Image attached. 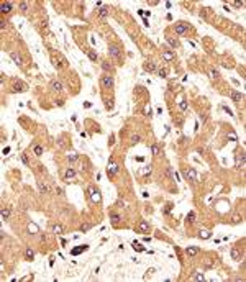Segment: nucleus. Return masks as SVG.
Here are the masks:
<instances>
[{"label":"nucleus","mask_w":246,"mask_h":282,"mask_svg":"<svg viewBox=\"0 0 246 282\" xmlns=\"http://www.w3.org/2000/svg\"><path fill=\"white\" fill-rule=\"evenodd\" d=\"M102 87L103 89H112L113 87V77L112 76H108V74H105V76H102Z\"/></svg>","instance_id":"obj_1"},{"label":"nucleus","mask_w":246,"mask_h":282,"mask_svg":"<svg viewBox=\"0 0 246 282\" xmlns=\"http://www.w3.org/2000/svg\"><path fill=\"white\" fill-rule=\"evenodd\" d=\"M184 176H186L187 179L194 181V182H199V176H197V172H195L194 169H187V171H184Z\"/></svg>","instance_id":"obj_2"},{"label":"nucleus","mask_w":246,"mask_h":282,"mask_svg":"<svg viewBox=\"0 0 246 282\" xmlns=\"http://www.w3.org/2000/svg\"><path fill=\"white\" fill-rule=\"evenodd\" d=\"M136 231H138V233H148V231H149V223H148L146 220H143V222H139V225H138Z\"/></svg>","instance_id":"obj_3"},{"label":"nucleus","mask_w":246,"mask_h":282,"mask_svg":"<svg viewBox=\"0 0 246 282\" xmlns=\"http://www.w3.org/2000/svg\"><path fill=\"white\" fill-rule=\"evenodd\" d=\"M187 31H189L187 25H184V23H177V25H176V33L177 35H186Z\"/></svg>","instance_id":"obj_4"},{"label":"nucleus","mask_w":246,"mask_h":282,"mask_svg":"<svg viewBox=\"0 0 246 282\" xmlns=\"http://www.w3.org/2000/svg\"><path fill=\"white\" fill-rule=\"evenodd\" d=\"M108 53H110V56H113V58H116V59L120 58V48H118V46H110V48H108Z\"/></svg>","instance_id":"obj_5"},{"label":"nucleus","mask_w":246,"mask_h":282,"mask_svg":"<svg viewBox=\"0 0 246 282\" xmlns=\"http://www.w3.org/2000/svg\"><path fill=\"white\" fill-rule=\"evenodd\" d=\"M107 169H108V174H112V176L118 172V166H116L115 162H112V161L108 162V167H107Z\"/></svg>","instance_id":"obj_6"},{"label":"nucleus","mask_w":246,"mask_h":282,"mask_svg":"<svg viewBox=\"0 0 246 282\" xmlns=\"http://www.w3.org/2000/svg\"><path fill=\"white\" fill-rule=\"evenodd\" d=\"M0 10H2V13H8V12L12 10V3L10 2H3L2 7H0Z\"/></svg>","instance_id":"obj_7"},{"label":"nucleus","mask_w":246,"mask_h":282,"mask_svg":"<svg viewBox=\"0 0 246 282\" xmlns=\"http://www.w3.org/2000/svg\"><path fill=\"white\" fill-rule=\"evenodd\" d=\"M87 248H89V246H87V244H84V246H79V248H74V249L71 251V253H72L74 256H77V254H81V253H82V251H85V249H87Z\"/></svg>","instance_id":"obj_8"},{"label":"nucleus","mask_w":246,"mask_h":282,"mask_svg":"<svg viewBox=\"0 0 246 282\" xmlns=\"http://www.w3.org/2000/svg\"><path fill=\"white\" fill-rule=\"evenodd\" d=\"M231 257H233L235 261H239V259H241V254H239L238 248H233V249H231Z\"/></svg>","instance_id":"obj_9"},{"label":"nucleus","mask_w":246,"mask_h":282,"mask_svg":"<svg viewBox=\"0 0 246 282\" xmlns=\"http://www.w3.org/2000/svg\"><path fill=\"white\" fill-rule=\"evenodd\" d=\"M154 69H156V64H154V63H149V61H148V63H144V71L153 72Z\"/></svg>","instance_id":"obj_10"},{"label":"nucleus","mask_w":246,"mask_h":282,"mask_svg":"<svg viewBox=\"0 0 246 282\" xmlns=\"http://www.w3.org/2000/svg\"><path fill=\"white\" fill-rule=\"evenodd\" d=\"M199 251H200L199 248H194V246H190V248H187V249H186V253H187L189 256H195L197 253H199Z\"/></svg>","instance_id":"obj_11"},{"label":"nucleus","mask_w":246,"mask_h":282,"mask_svg":"<svg viewBox=\"0 0 246 282\" xmlns=\"http://www.w3.org/2000/svg\"><path fill=\"white\" fill-rule=\"evenodd\" d=\"M166 40H167V43H169V44H171L172 48H179V43H177V40H174L172 36H167Z\"/></svg>","instance_id":"obj_12"},{"label":"nucleus","mask_w":246,"mask_h":282,"mask_svg":"<svg viewBox=\"0 0 246 282\" xmlns=\"http://www.w3.org/2000/svg\"><path fill=\"white\" fill-rule=\"evenodd\" d=\"M51 87H53V90H56V92H59V90H63V85H61V82H58V81H53V84H51Z\"/></svg>","instance_id":"obj_13"},{"label":"nucleus","mask_w":246,"mask_h":282,"mask_svg":"<svg viewBox=\"0 0 246 282\" xmlns=\"http://www.w3.org/2000/svg\"><path fill=\"white\" fill-rule=\"evenodd\" d=\"M199 238H204V240H208V238H210V231H208V230H204V231H202V230H200V233H199Z\"/></svg>","instance_id":"obj_14"},{"label":"nucleus","mask_w":246,"mask_h":282,"mask_svg":"<svg viewBox=\"0 0 246 282\" xmlns=\"http://www.w3.org/2000/svg\"><path fill=\"white\" fill-rule=\"evenodd\" d=\"M163 58H164L166 61H171V59H174V53H171V51H164V53H163Z\"/></svg>","instance_id":"obj_15"},{"label":"nucleus","mask_w":246,"mask_h":282,"mask_svg":"<svg viewBox=\"0 0 246 282\" xmlns=\"http://www.w3.org/2000/svg\"><path fill=\"white\" fill-rule=\"evenodd\" d=\"M38 187H40V190H41L43 194H48V192H49V187L46 185V184H43V182H38Z\"/></svg>","instance_id":"obj_16"},{"label":"nucleus","mask_w":246,"mask_h":282,"mask_svg":"<svg viewBox=\"0 0 246 282\" xmlns=\"http://www.w3.org/2000/svg\"><path fill=\"white\" fill-rule=\"evenodd\" d=\"M236 167H239V169H243L244 167V154H241V159H236Z\"/></svg>","instance_id":"obj_17"},{"label":"nucleus","mask_w":246,"mask_h":282,"mask_svg":"<svg viewBox=\"0 0 246 282\" xmlns=\"http://www.w3.org/2000/svg\"><path fill=\"white\" fill-rule=\"evenodd\" d=\"M231 99L235 100V102H239L243 99V94H238V92H231Z\"/></svg>","instance_id":"obj_18"},{"label":"nucleus","mask_w":246,"mask_h":282,"mask_svg":"<svg viewBox=\"0 0 246 282\" xmlns=\"http://www.w3.org/2000/svg\"><path fill=\"white\" fill-rule=\"evenodd\" d=\"M10 56H12V59H13V61H15V63H16L18 66H21V58H20V56H18V54H16V53H12V54H10Z\"/></svg>","instance_id":"obj_19"},{"label":"nucleus","mask_w":246,"mask_h":282,"mask_svg":"<svg viewBox=\"0 0 246 282\" xmlns=\"http://www.w3.org/2000/svg\"><path fill=\"white\" fill-rule=\"evenodd\" d=\"M92 200L94 202H100V194H98V190H92Z\"/></svg>","instance_id":"obj_20"},{"label":"nucleus","mask_w":246,"mask_h":282,"mask_svg":"<svg viewBox=\"0 0 246 282\" xmlns=\"http://www.w3.org/2000/svg\"><path fill=\"white\" fill-rule=\"evenodd\" d=\"M74 176H76V171H74V169H67V171H66V179H67V181L72 179Z\"/></svg>","instance_id":"obj_21"},{"label":"nucleus","mask_w":246,"mask_h":282,"mask_svg":"<svg viewBox=\"0 0 246 282\" xmlns=\"http://www.w3.org/2000/svg\"><path fill=\"white\" fill-rule=\"evenodd\" d=\"M63 231H64L63 225H54L53 226V233H58V235H59V233H63Z\"/></svg>","instance_id":"obj_22"},{"label":"nucleus","mask_w":246,"mask_h":282,"mask_svg":"<svg viewBox=\"0 0 246 282\" xmlns=\"http://www.w3.org/2000/svg\"><path fill=\"white\" fill-rule=\"evenodd\" d=\"M25 256H26V259H28V261H31L33 257H35V253H33V249H30V248H28V249H26V253H25Z\"/></svg>","instance_id":"obj_23"},{"label":"nucleus","mask_w":246,"mask_h":282,"mask_svg":"<svg viewBox=\"0 0 246 282\" xmlns=\"http://www.w3.org/2000/svg\"><path fill=\"white\" fill-rule=\"evenodd\" d=\"M98 13H100V16H107V15H108V8L100 7V8H98Z\"/></svg>","instance_id":"obj_24"},{"label":"nucleus","mask_w":246,"mask_h":282,"mask_svg":"<svg viewBox=\"0 0 246 282\" xmlns=\"http://www.w3.org/2000/svg\"><path fill=\"white\" fill-rule=\"evenodd\" d=\"M35 154H36V156H41V154H43V148H41V146H35Z\"/></svg>","instance_id":"obj_25"},{"label":"nucleus","mask_w":246,"mask_h":282,"mask_svg":"<svg viewBox=\"0 0 246 282\" xmlns=\"http://www.w3.org/2000/svg\"><path fill=\"white\" fill-rule=\"evenodd\" d=\"M187 222H195V213L194 212H190L187 215Z\"/></svg>","instance_id":"obj_26"},{"label":"nucleus","mask_w":246,"mask_h":282,"mask_svg":"<svg viewBox=\"0 0 246 282\" xmlns=\"http://www.w3.org/2000/svg\"><path fill=\"white\" fill-rule=\"evenodd\" d=\"M102 67L105 71H112V64H110V63H102Z\"/></svg>","instance_id":"obj_27"},{"label":"nucleus","mask_w":246,"mask_h":282,"mask_svg":"<svg viewBox=\"0 0 246 282\" xmlns=\"http://www.w3.org/2000/svg\"><path fill=\"white\" fill-rule=\"evenodd\" d=\"M241 220H243V218H241V217H239V215H235V217H233V220H231V222H233V223H235V225H238L239 222H241Z\"/></svg>","instance_id":"obj_28"},{"label":"nucleus","mask_w":246,"mask_h":282,"mask_svg":"<svg viewBox=\"0 0 246 282\" xmlns=\"http://www.w3.org/2000/svg\"><path fill=\"white\" fill-rule=\"evenodd\" d=\"M87 54H89V58H90V61H97V54H95L94 51H89Z\"/></svg>","instance_id":"obj_29"},{"label":"nucleus","mask_w":246,"mask_h":282,"mask_svg":"<svg viewBox=\"0 0 246 282\" xmlns=\"http://www.w3.org/2000/svg\"><path fill=\"white\" fill-rule=\"evenodd\" d=\"M20 8H21V12H26V10H28V3H26V2H21V3H20Z\"/></svg>","instance_id":"obj_30"},{"label":"nucleus","mask_w":246,"mask_h":282,"mask_svg":"<svg viewBox=\"0 0 246 282\" xmlns=\"http://www.w3.org/2000/svg\"><path fill=\"white\" fill-rule=\"evenodd\" d=\"M151 151H153V154H159V148H158L156 144H153V146H151Z\"/></svg>","instance_id":"obj_31"},{"label":"nucleus","mask_w":246,"mask_h":282,"mask_svg":"<svg viewBox=\"0 0 246 282\" xmlns=\"http://www.w3.org/2000/svg\"><path fill=\"white\" fill-rule=\"evenodd\" d=\"M8 217H10V212H8V210H3V212H2V218H3V220H7Z\"/></svg>","instance_id":"obj_32"},{"label":"nucleus","mask_w":246,"mask_h":282,"mask_svg":"<svg viewBox=\"0 0 246 282\" xmlns=\"http://www.w3.org/2000/svg\"><path fill=\"white\" fill-rule=\"evenodd\" d=\"M210 77H212V79H217V77H218V71H215V69L210 71Z\"/></svg>","instance_id":"obj_33"},{"label":"nucleus","mask_w":246,"mask_h":282,"mask_svg":"<svg viewBox=\"0 0 246 282\" xmlns=\"http://www.w3.org/2000/svg\"><path fill=\"white\" fill-rule=\"evenodd\" d=\"M166 74H167V71H166V69H161V71H159V77H163V79H164V77H167Z\"/></svg>","instance_id":"obj_34"},{"label":"nucleus","mask_w":246,"mask_h":282,"mask_svg":"<svg viewBox=\"0 0 246 282\" xmlns=\"http://www.w3.org/2000/svg\"><path fill=\"white\" fill-rule=\"evenodd\" d=\"M76 159H77V154H76V153H71V154H69V161L72 162V161H76Z\"/></svg>","instance_id":"obj_35"},{"label":"nucleus","mask_w":246,"mask_h":282,"mask_svg":"<svg viewBox=\"0 0 246 282\" xmlns=\"http://www.w3.org/2000/svg\"><path fill=\"white\" fill-rule=\"evenodd\" d=\"M139 139H141V138L138 136V134H135V136H131V143L135 144V143H138V141H139Z\"/></svg>","instance_id":"obj_36"},{"label":"nucleus","mask_w":246,"mask_h":282,"mask_svg":"<svg viewBox=\"0 0 246 282\" xmlns=\"http://www.w3.org/2000/svg\"><path fill=\"white\" fill-rule=\"evenodd\" d=\"M87 230H90V225H89V223H85V225L81 226V231H87Z\"/></svg>","instance_id":"obj_37"},{"label":"nucleus","mask_w":246,"mask_h":282,"mask_svg":"<svg viewBox=\"0 0 246 282\" xmlns=\"http://www.w3.org/2000/svg\"><path fill=\"white\" fill-rule=\"evenodd\" d=\"M133 248H135V249H138V251H144V248H143V246H139L138 243H133Z\"/></svg>","instance_id":"obj_38"},{"label":"nucleus","mask_w":246,"mask_h":282,"mask_svg":"<svg viewBox=\"0 0 246 282\" xmlns=\"http://www.w3.org/2000/svg\"><path fill=\"white\" fill-rule=\"evenodd\" d=\"M194 279H195V280H204V274H195Z\"/></svg>","instance_id":"obj_39"},{"label":"nucleus","mask_w":246,"mask_h":282,"mask_svg":"<svg viewBox=\"0 0 246 282\" xmlns=\"http://www.w3.org/2000/svg\"><path fill=\"white\" fill-rule=\"evenodd\" d=\"M112 218H113V223H118V220H120V215H115V213H112Z\"/></svg>","instance_id":"obj_40"},{"label":"nucleus","mask_w":246,"mask_h":282,"mask_svg":"<svg viewBox=\"0 0 246 282\" xmlns=\"http://www.w3.org/2000/svg\"><path fill=\"white\" fill-rule=\"evenodd\" d=\"M181 108H182V110H186V108H187V103H186V100H182V102H181Z\"/></svg>","instance_id":"obj_41"},{"label":"nucleus","mask_w":246,"mask_h":282,"mask_svg":"<svg viewBox=\"0 0 246 282\" xmlns=\"http://www.w3.org/2000/svg\"><path fill=\"white\" fill-rule=\"evenodd\" d=\"M228 136H230V138H231L233 141H236V134H235V133H230V134H228Z\"/></svg>","instance_id":"obj_42"}]
</instances>
